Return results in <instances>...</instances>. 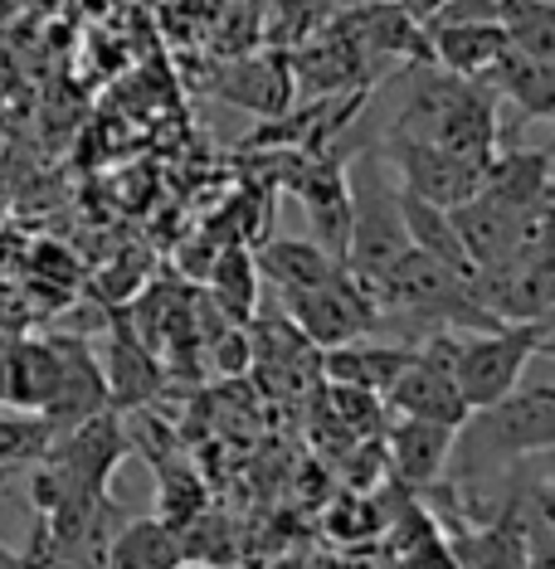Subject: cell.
<instances>
[{
  "label": "cell",
  "instance_id": "1",
  "mask_svg": "<svg viewBox=\"0 0 555 569\" xmlns=\"http://www.w3.org/2000/svg\"><path fill=\"white\" fill-rule=\"evenodd\" d=\"M555 443V390L532 385V390H512L483 409H468V419L454 429L448 448V468L458 482L512 472L516 462L536 458Z\"/></svg>",
  "mask_w": 555,
  "mask_h": 569
},
{
  "label": "cell",
  "instance_id": "2",
  "mask_svg": "<svg viewBox=\"0 0 555 569\" xmlns=\"http://www.w3.org/2000/svg\"><path fill=\"white\" fill-rule=\"evenodd\" d=\"M346 180H351V234H346L341 268L366 288H376L385 268L409 249L405 219H399V186L385 176L380 151H360Z\"/></svg>",
  "mask_w": 555,
  "mask_h": 569
},
{
  "label": "cell",
  "instance_id": "3",
  "mask_svg": "<svg viewBox=\"0 0 555 569\" xmlns=\"http://www.w3.org/2000/svg\"><path fill=\"white\" fill-rule=\"evenodd\" d=\"M551 346V317L541 321H502L487 331L454 336V385L468 399V409H483L493 399L512 395L522 385L532 356Z\"/></svg>",
  "mask_w": 555,
  "mask_h": 569
},
{
  "label": "cell",
  "instance_id": "4",
  "mask_svg": "<svg viewBox=\"0 0 555 569\" xmlns=\"http://www.w3.org/2000/svg\"><path fill=\"white\" fill-rule=\"evenodd\" d=\"M283 307H288V321L303 331L307 346H341V341L366 336L370 327H380L376 292H370L360 278L346 273L341 263L321 282H313V288L288 292Z\"/></svg>",
  "mask_w": 555,
  "mask_h": 569
},
{
  "label": "cell",
  "instance_id": "5",
  "mask_svg": "<svg viewBox=\"0 0 555 569\" xmlns=\"http://www.w3.org/2000/svg\"><path fill=\"white\" fill-rule=\"evenodd\" d=\"M390 161L399 166V180L409 196L438 204V210H454L458 200L477 196V180H483V166L477 161H463L454 151H444L438 141L429 137H415V132H390Z\"/></svg>",
  "mask_w": 555,
  "mask_h": 569
},
{
  "label": "cell",
  "instance_id": "6",
  "mask_svg": "<svg viewBox=\"0 0 555 569\" xmlns=\"http://www.w3.org/2000/svg\"><path fill=\"white\" fill-rule=\"evenodd\" d=\"M288 190L303 200L307 219H313V239L341 263L346 234H351V180H346V161L337 157H298V171L288 176Z\"/></svg>",
  "mask_w": 555,
  "mask_h": 569
},
{
  "label": "cell",
  "instance_id": "7",
  "mask_svg": "<svg viewBox=\"0 0 555 569\" xmlns=\"http://www.w3.org/2000/svg\"><path fill=\"white\" fill-rule=\"evenodd\" d=\"M59 351H63L59 385H54V395L44 399V409H40L49 433H63V429H73V423H83V419H93V413L112 409L98 360L88 356V346L79 341V336H59Z\"/></svg>",
  "mask_w": 555,
  "mask_h": 569
},
{
  "label": "cell",
  "instance_id": "8",
  "mask_svg": "<svg viewBox=\"0 0 555 569\" xmlns=\"http://www.w3.org/2000/svg\"><path fill=\"white\" fill-rule=\"evenodd\" d=\"M424 40H429V59L444 73L483 79L502 49H507V30L497 20H454V24H424Z\"/></svg>",
  "mask_w": 555,
  "mask_h": 569
},
{
  "label": "cell",
  "instance_id": "9",
  "mask_svg": "<svg viewBox=\"0 0 555 569\" xmlns=\"http://www.w3.org/2000/svg\"><path fill=\"white\" fill-rule=\"evenodd\" d=\"M215 93L244 112H258V118H283L293 102V69L283 63V54L235 59L225 73H219Z\"/></svg>",
  "mask_w": 555,
  "mask_h": 569
},
{
  "label": "cell",
  "instance_id": "10",
  "mask_svg": "<svg viewBox=\"0 0 555 569\" xmlns=\"http://www.w3.org/2000/svg\"><path fill=\"white\" fill-rule=\"evenodd\" d=\"M487 200L507 204V210H536V204H551V151H493L483 161V180H477Z\"/></svg>",
  "mask_w": 555,
  "mask_h": 569
},
{
  "label": "cell",
  "instance_id": "11",
  "mask_svg": "<svg viewBox=\"0 0 555 569\" xmlns=\"http://www.w3.org/2000/svg\"><path fill=\"white\" fill-rule=\"evenodd\" d=\"M483 83L493 88L497 98H507L526 122H551L555 118V63L532 59L522 49H502L497 63L483 73Z\"/></svg>",
  "mask_w": 555,
  "mask_h": 569
},
{
  "label": "cell",
  "instance_id": "12",
  "mask_svg": "<svg viewBox=\"0 0 555 569\" xmlns=\"http://www.w3.org/2000/svg\"><path fill=\"white\" fill-rule=\"evenodd\" d=\"M102 385H108V405L112 409H137L161 390V366L151 356V346H141L122 321H112L108 336V360H102Z\"/></svg>",
  "mask_w": 555,
  "mask_h": 569
},
{
  "label": "cell",
  "instance_id": "13",
  "mask_svg": "<svg viewBox=\"0 0 555 569\" xmlns=\"http://www.w3.org/2000/svg\"><path fill=\"white\" fill-rule=\"evenodd\" d=\"M180 565H186L180 530L166 526L161 516L122 521L112 530L108 550H102V569H180Z\"/></svg>",
  "mask_w": 555,
  "mask_h": 569
},
{
  "label": "cell",
  "instance_id": "14",
  "mask_svg": "<svg viewBox=\"0 0 555 569\" xmlns=\"http://www.w3.org/2000/svg\"><path fill=\"white\" fill-rule=\"evenodd\" d=\"M59 336H16L10 346V390H6V405L10 409H24V413H40L44 399L54 395L59 385Z\"/></svg>",
  "mask_w": 555,
  "mask_h": 569
},
{
  "label": "cell",
  "instance_id": "15",
  "mask_svg": "<svg viewBox=\"0 0 555 569\" xmlns=\"http://www.w3.org/2000/svg\"><path fill=\"white\" fill-rule=\"evenodd\" d=\"M448 448H454V429L448 423H429V419H399L390 433V452H395V472L409 487H429L444 477L448 468Z\"/></svg>",
  "mask_w": 555,
  "mask_h": 569
},
{
  "label": "cell",
  "instance_id": "16",
  "mask_svg": "<svg viewBox=\"0 0 555 569\" xmlns=\"http://www.w3.org/2000/svg\"><path fill=\"white\" fill-rule=\"evenodd\" d=\"M415 346H356V341H341V346H327V380L331 385H351V390H370V395H385L390 380L409 366Z\"/></svg>",
  "mask_w": 555,
  "mask_h": 569
},
{
  "label": "cell",
  "instance_id": "17",
  "mask_svg": "<svg viewBox=\"0 0 555 569\" xmlns=\"http://www.w3.org/2000/svg\"><path fill=\"white\" fill-rule=\"evenodd\" d=\"M254 268L268 282H274L283 297H288V292H303V288H313V282H321L331 268H337V258L321 249L317 239H288V234H278V239H268L264 249L254 253Z\"/></svg>",
  "mask_w": 555,
  "mask_h": 569
},
{
  "label": "cell",
  "instance_id": "18",
  "mask_svg": "<svg viewBox=\"0 0 555 569\" xmlns=\"http://www.w3.org/2000/svg\"><path fill=\"white\" fill-rule=\"evenodd\" d=\"M497 24L507 30L512 49L555 63V6L551 0H497Z\"/></svg>",
  "mask_w": 555,
  "mask_h": 569
},
{
  "label": "cell",
  "instance_id": "19",
  "mask_svg": "<svg viewBox=\"0 0 555 569\" xmlns=\"http://www.w3.org/2000/svg\"><path fill=\"white\" fill-rule=\"evenodd\" d=\"M210 292H215V302L229 312V321H249V312H254V297H258V268H254V253H244L239 243L235 249H225L210 263Z\"/></svg>",
  "mask_w": 555,
  "mask_h": 569
},
{
  "label": "cell",
  "instance_id": "20",
  "mask_svg": "<svg viewBox=\"0 0 555 569\" xmlns=\"http://www.w3.org/2000/svg\"><path fill=\"white\" fill-rule=\"evenodd\" d=\"M49 423L40 413H0V472H16V468H30V462L44 458L49 448Z\"/></svg>",
  "mask_w": 555,
  "mask_h": 569
},
{
  "label": "cell",
  "instance_id": "21",
  "mask_svg": "<svg viewBox=\"0 0 555 569\" xmlns=\"http://www.w3.org/2000/svg\"><path fill=\"white\" fill-rule=\"evenodd\" d=\"M161 521L166 526H176V530H186L196 516L205 511V491L200 482L190 477L186 468H161Z\"/></svg>",
  "mask_w": 555,
  "mask_h": 569
},
{
  "label": "cell",
  "instance_id": "22",
  "mask_svg": "<svg viewBox=\"0 0 555 569\" xmlns=\"http://www.w3.org/2000/svg\"><path fill=\"white\" fill-rule=\"evenodd\" d=\"M10 346H16V336L0 331V405H6V390H10Z\"/></svg>",
  "mask_w": 555,
  "mask_h": 569
},
{
  "label": "cell",
  "instance_id": "23",
  "mask_svg": "<svg viewBox=\"0 0 555 569\" xmlns=\"http://www.w3.org/2000/svg\"><path fill=\"white\" fill-rule=\"evenodd\" d=\"M0 569H24V560H20V550H10L6 540H0Z\"/></svg>",
  "mask_w": 555,
  "mask_h": 569
},
{
  "label": "cell",
  "instance_id": "24",
  "mask_svg": "<svg viewBox=\"0 0 555 569\" xmlns=\"http://www.w3.org/2000/svg\"><path fill=\"white\" fill-rule=\"evenodd\" d=\"M180 569H186V565H180Z\"/></svg>",
  "mask_w": 555,
  "mask_h": 569
}]
</instances>
